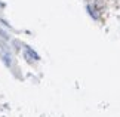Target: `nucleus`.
<instances>
[{"label": "nucleus", "instance_id": "nucleus-1", "mask_svg": "<svg viewBox=\"0 0 120 117\" xmlns=\"http://www.w3.org/2000/svg\"><path fill=\"white\" fill-rule=\"evenodd\" d=\"M0 52H2V58L4 61V64H6L8 67H11L12 65V55H11V52H9L6 43H0Z\"/></svg>", "mask_w": 120, "mask_h": 117}, {"label": "nucleus", "instance_id": "nucleus-2", "mask_svg": "<svg viewBox=\"0 0 120 117\" xmlns=\"http://www.w3.org/2000/svg\"><path fill=\"white\" fill-rule=\"evenodd\" d=\"M24 57H25V59H28V61H39L40 59L39 53L36 52L33 48H30V46H25V48H24Z\"/></svg>", "mask_w": 120, "mask_h": 117}, {"label": "nucleus", "instance_id": "nucleus-3", "mask_svg": "<svg viewBox=\"0 0 120 117\" xmlns=\"http://www.w3.org/2000/svg\"><path fill=\"white\" fill-rule=\"evenodd\" d=\"M0 36H2L4 40H8V39H9V37H8V33H4V31H3L2 28H0Z\"/></svg>", "mask_w": 120, "mask_h": 117}, {"label": "nucleus", "instance_id": "nucleus-4", "mask_svg": "<svg viewBox=\"0 0 120 117\" xmlns=\"http://www.w3.org/2000/svg\"><path fill=\"white\" fill-rule=\"evenodd\" d=\"M0 6H2V3H0Z\"/></svg>", "mask_w": 120, "mask_h": 117}]
</instances>
